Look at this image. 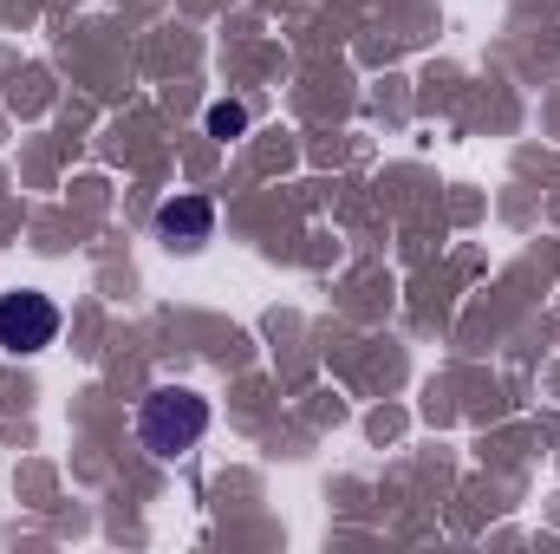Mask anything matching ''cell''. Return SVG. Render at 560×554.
I'll return each instance as SVG.
<instances>
[{"instance_id":"cell-1","label":"cell","mask_w":560,"mask_h":554,"mask_svg":"<svg viewBox=\"0 0 560 554\" xmlns=\"http://www.w3.org/2000/svg\"><path fill=\"white\" fill-rule=\"evenodd\" d=\"M202 430H209V399H196L189 385H156V392H143L138 443L156 457V463L189 457V450L202 443Z\"/></svg>"},{"instance_id":"cell-2","label":"cell","mask_w":560,"mask_h":554,"mask_svg":"<svg viewBox=\"0 0 560 554\" xmlns=\"http://www.w3.org/2000/svg\"><path fill=\"white\" fill-rule=\"evenodd\" d=\"M59 339V307H52V293H33V287H20V293H0V346L7 353H46Z\"/></svg>"},{"instance_id":"cell-4","label":"cell","mask_w":560,"mask_h":554,"mask_svg":"<svg viewBox=\"0 0 560 554\" xmlns=\"http://www.w3.org/2000/svg\"><path fill=\"white\" fill-rule=\"evenodd\" d=\"M202 125H209V138H222V143L242 138V131H248V105H235V99H215Z\"/></svg>"},{"instance_id":"cell-3","label":"cell","mask_w":560,"mask_h":554,"mask_svg":"<svg viewBox=\"0 0 560 554\" xmlns=\"http://www.w3.org/2000/svg\"><path fill=\"white\" fill-rule=\"evenodd\" d=\"M156 235L176 242V249H202V242L215 235V203H209V196H170V203L156 209Z\"/></svg>"}]
</instances>
